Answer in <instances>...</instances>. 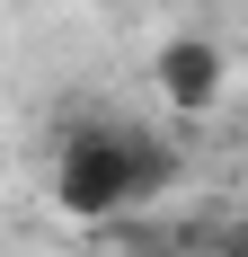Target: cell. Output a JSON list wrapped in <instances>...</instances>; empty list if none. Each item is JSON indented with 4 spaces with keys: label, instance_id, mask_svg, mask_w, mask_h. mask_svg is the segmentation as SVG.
I'll use <instances>...</instances> for the list:
<instances>
[{
    "label": "cell",
    "instance_id": "cell-2",
    "mask_svg": "<svg viewBox=\"0 0 248 257\" xmlns=\"http://www.w3.org/2000/svg\"><path fill=\"white\" fill-rule=\"evenodd\" d=\"M160 89H169V106H213L222 98V45H204V36L160 45Z\"/></svg>",
    "mask_w": 248,
    "mask_h": 257
},
{
    "label": "cell",
    "instance_id": "cell-1",
    "mask_svg": "<svg viewBox=\"0 0 248 257\" xmlns=\"http://www.w3.org/2000/svg\"><path fill=\"white\" fill-rule=\"evenodd\" d=\"M169 178H177L169 142H151L133 124H80L53 151V213H71V222H124V213H142Z\"/></svg>",
    "mask_w": 248,
    "mask_h": 257
}]
</instances>
